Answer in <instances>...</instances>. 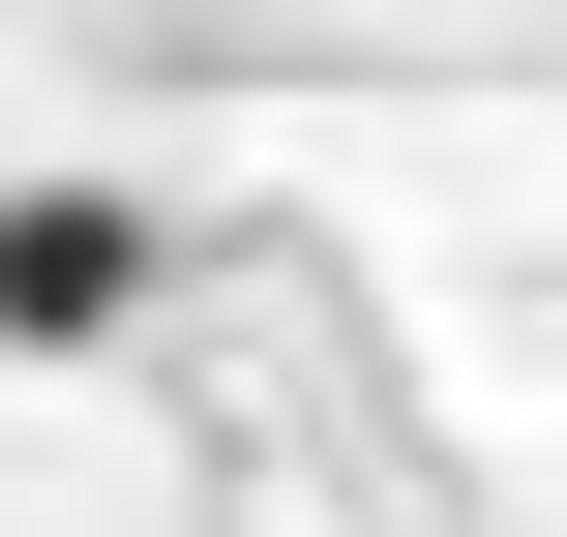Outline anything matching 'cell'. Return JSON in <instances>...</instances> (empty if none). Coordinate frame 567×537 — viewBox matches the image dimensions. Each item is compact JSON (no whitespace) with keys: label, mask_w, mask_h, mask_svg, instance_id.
<instances>
[{"label":"cell","mask_w":567,"mask_h":537,"mask_svg":"<svg viewBox=\"0 0 567 537\" xmlns=\"http://www.w3.org/2000/svg\"><path fill=\"white\" fill-rule=\"evenodd\" d=\"M120 299H150V209L120 179H0V359H90Z\"/></svg>","instance_id":"cell-1"}]
</instances>
